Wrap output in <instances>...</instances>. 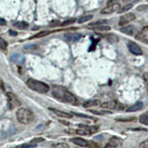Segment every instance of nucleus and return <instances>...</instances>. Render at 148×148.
I'll return each mask as SVG.
<instances>
[{
	"instance_id": "nucleus-38",
	"label": "nucleus",
	"mask_w": 148,
	"mask_h": 148,
	"mask_svg": "<svg viewBox=\"0 0 148 148\" xmlns=\"http://www.w3.org/2000/svg\"><path fill=\"white\" fill-rule=\"evenodd\" d=\"M0 88L3 90H5V84H4L3 81H2V79H0Z\"/></svg>"
},
{
	"instance_id": "nucleus-15",
	"label": "nucleus",
	"mask_w": 148,
	"mask_h": 148,
	"mask_svg": "<svg viewBox=\"0 0 148 148\" xmlns=\"http://www.w3.org/2000/svg\"><path fill=\"white\" fill-rule=\"evenodd\" d=\"M100 104H101V101H100V100H98V99L90 100V101L84 102V104H83V106H84V108H92V107L98 106V105H99Z\"/></svg>"
},
{
	"instance_id": "nucleus-7",
	"label": "nucleus",
	"mask_w": 148,
	"mask_h": 148,
	"mask_svg": "<svg viewBox=\"0 0 148 148\" xmlns=\"http://www.w3.org/2000/svg\"><path fill=\"white\" fill-rule=\"evenodd\" d=\"M137 40L148 44V26L144 27L136 36Z\"/></svg>"
},
{
	"instance_id": "nucleus-40",
	"label": "nucleus",
	"mask_w": 148,
	"mask_h": 148,
	"mask_svg": "<svg viewBox=\"0 0 148 148\" xmlns=\"http://www.w3.org/2000/svg\"><path fill=\"white\" fill-rule=\"evenodd\" d=\"M144 79H145V80L146 82L148 81V73H145L144 74Z\"/></svg>"
},
{
	"instance_id": "nucleus-4",
	"label": "nucleus",
	"mask_w": 148,
	"mask_h": 148,
	"mask_svg": "<svg viewBox=\"0 0 148 148\" xmlns=\"http://www.w3.org/2000/svg\"><path fill=\"white\" fill-rule=\"evenodd\" d=\"M8 107L10 109H14L16 108H18L21 105L20 101L18 99L15 94L12 92H8Z\"/></svg>"
},
{
	"instance_id": "nucleus-18",
	"label": "nucleus",
	"mask_w": 148,
	"mask_h": 148,
	"mask_svg": "<svg viewBox=\"0 0 148 148\" xmlns=\"http://www.w3.org/2000/svg\"><path fill=\"white\" fill-rule=\"evenodd\" d=\"M94 31H98V32H104V31H109L110 30V27L108 25H99V26H96V27H90Z\"/></svg>"
},
{
	"instance_id": "nucleus-5",
	"label": "nucleus",
	"mask_w": 148,
	"mask_h": 148,
	"mask_svg": "<svg viewBox=\"0 0 148 148\" xmlns=\"http://www.w3.org/2000/svg\"><path fill=\"white\" fill-rule=\"evenodd\" d=\"M134 19H136V16L133 13H128V14H125L120 17L119 25V26H126L129 22H132Z\"/></svg>"
},
{
	"instance_id": "nucleus-13",
	"label": "nucleus",
	"mask_w": 148,
	"mask_h": 148,
	"mask_svg": "<svg viewBox=\"0 0 148 148\" xmlns=\"http://www.w3.org/2000/svg\"><path fill=\"white\" fill-rule=\"evenodd\" d=\"M51 111H53L54 113H55L56 116H59L61 118H64V119H71L72 118V115L70 114V113H65V112H63V111H61V110H56V109H52L51 108Z\"/></svg>"
},
{
	"instance_id": "nucleus-28",
	"label": "nucleus",
	"mask_w": 148,
	"mask_h": 148,
	"mask_svg": "<svg viewBox=\"0 0 148 148\" xmlns=\"http://www.w3.org/2000/svg\"><path fill=\"white\" fill-rule=\"evenodd\" d=\"M13 60L14 62H23L24 61V57L21 55H15L14 56H13Z\"/></svg>"
},
{
	"instance_id": "nucleus-25",
	"label": "nucleus",
	"mask_w": 148,
	"mask_h": 148,
	"mask_svg": "<svg viewBox=\"0 0 148 148\" xmlns=\"http://www.w3.org/2000/svg\"><path fill=\"white\" fill-rule=\"evenodd\" d=\"M108 21L107 20H104V19H102V20H99V21H96V22H92L89 25V26L90 27H96V26H99V25H103L104 24L107 23Z\"/></svg>"
},
{
	"instance_id": "nucleus-34",
	"label": "nucleus",
	"mask_w": 148,
	"mask_h": 148,
	"mask_svg": "<svg viewBox=\"0 0 148 148\" xmlns=\"http://www.w3.org/2000/svg\"><path fill=\"white\" fill-rule=\"evenodd\" d=\"M139 148H148V139L141 142L139 145Z\"/></svg>"
},
{
	"instance_id": "nucleus-22",
	"label": "nucleus",
	"mask_w": 148,
	"mask_h": 148,
	"mask_svg": "<svg viewBox=\"0 0 148 148\" xmlns=\"http://www.w3.org/2000/svg\"><path fill=\"white\" fill-rule=\"evenodd\" d=\"M51 33H52V31H50V30H43V31H41V32L38 33L36 35H34L32 37V39H39V38H42V37H45L46 36L49 35Z\"/></svg>"
},
{
	"instance_id": "nucleus-31",
	"label": "nucleus",
	"mask_w": 148,
	"mask_h": 148,
	"mask_svg": "<svg viewBox=\"0 0 148 148\" xmlns=\"http://www.w3.org/2000/svg\"><path fill=\"white\" fill-rule=\"evenodd\" d=\"M7 47V42H5L2 37H0V48L5 49Z\"/></svg>"
},
{
	"instance_id": "nucleus-3",
	"label": "nucleus",
	"mask_w": 148,
	"mask_h": 148,
	"mask_svg": "<svg viewBox=\"0 0 148 148\" xmlns=\"http://www.w3.org/2000/svg\"><path fill=\"white\" fill-rule=\"evenodd\" d=\"M27 86L32 90L39 93H46L50 90V87L46 83L37 81L34 79H29L27 81Z\"/></svg>"
},
{
	"instance_id": "nucleus-36",
	"label": "nucleus",
	"mask_w": 148,
	"mask_h": 148,
	"mask_svg": "<svg viewBox=\"0 0 148 148\" xmlns=\"http://www.w3.org/2000/svg\"><path fill=\"white\" fill-rule=\"evenodd\" d=\"M119 0H109L108 2V5H115V4H118V2Z\"/></svg>"
},
{
	"instance_id": "nucleus-27",
	"label": "nucleus",
	"mask_w": 148,
	"mask_h": 148,
	"mask_svg": "<svg viewBox=\"0 0 148 148\" xmlns=\"http://www.w3.org/2000/svg\"><path fill=\"white\" fill-rule=\"evenodd\" d=\"M76 22V18H69V19H67L64 22H63L61 24V26H67L69 25H71V24L74 23Z\"/></svg>"
},
{
	"instance_id": "nucleus-37",
	"label": "nucleus",
	"mask_w": 148,
	"mask_h": 148,
	"mask_svg": "<svg viewBox=\"0 0 148 148\" xmlns=\"http://www.w3.org/2000/svg\"><path fill=\"white\" fill-rule=\"evenodd\" d=\"M6 24H7V22H6V21H5L4 18H0V25L5 26Z\"/></svg>"
},
{
	"instance_id": "nucleus-39",
	"label": "nucleus",
	"mask_w": 148,
	"mask_h": 148,
	"mask_svg": "<svg viewBox=\"0 0 148 148\" xmlns=\"http://www.w3.org/2000/svg\"><path fill=\"white\" fill-rule=\"evenodd\" d=\"M104 148H117V147H116L113 146V145H111V144L108 143V145H106L105 146H104Z\"/></svg>"
},
{
	"instance_id": "nucleus-20",
	"label": "nucleus",
	"mask_w": 148,
	"mask_h": 148,
	"mask_svg": "<svg viewBox=\"0 0 148 148\" xmlns=\"http://www.w3.org/2000/svg\"><path fill=\"white\" fill-rule=\"evenodd\" d=\"M14 26L19 30H25L28 27L29 25L25 22H16L14 24Z\"/></svg>"
},
{
	"instance_id": "nucleus-12",
	"label": "nucleus",
	"mask_w": 148,
	"mask_h": 148,
	"mask_svg": "<svg viewBox=\"0 0 148 148\" xmlns=\"http://www.w3.org/2000/svg\"><path fill=\"white\" fill-rule=\"evenodd\" d=\"M117 101H115V100H112V101H105V102H103L101 104V107L104 109H110L113 110L116 109L117 108Z\"/></svg>"
},
{
	"instance_id": "nucleus-16",
	"label": "nucleus",
	"mask_w": 148,
	"mask_h": 148,
	"mask_svg": "<svg viewBox=\"0 0 148 148\" xmlns=\"http://www.w3.org/2000/svg\"><path fill=\"white\" fill-rule=\"evenodd\" d=\"M79 127L82 129H84L88 132L90 134L96 133L98 130V127L96 126H88V125H79Z\"/></svg>"
},
{
	"instance_id": "nucleus-6",
	"label": "nucleus",
	"mask_w": 148,
	"mask_h": 148,
	"mask_svg": "<svg viewBox=\"0 0 148 148\" xmlns=\"http://www.w3.org/2000/svg\"><path fill=\"white\" fill-rule=\"evenodd\" d=\"M127 47L129 49V51L136 56H141L143 53V51H142L141 47L136 43H135L133 42H128Z\"/></svg>"
},
{
	"instance_id": "nucleus-2",
	"label": "nucleus",
	"mask_w": 148,
	"mask_h": 148,
	"mask_svg": "<svg viewBox=\"0 0 148 148\" xmlns=\"http://www.w3.org/2000/svg\"><path fill=\"white\" fill-rule=\"evenodd\" d=\"M16 118L18 122L23 125H27L32 122L34 119V115L30 110L27 108H19L16 112Z\"/></svg>"
},
{
	"instance_id": "nucleus-9",
	"label": "nucleus",
	"mask_w": 148,
	"mask_h": 148,
	"mask_svg": "<svg viewBox=\"0 0 148 148\" xmlns=\"http://www.w3.org/2000/svg\"><path fill=\"white\" fill-rule=\"evenodd\" d=\"M71 142H73L75 145L78 146L82 147H87L89 146V142L87 140L84 139L82 138H73L71 140Z\"/></svg>"
},
{
	"instance_id": "nucleus-29",
	"label": "nucleus",
	"mask_w": 148,
	"mask_h": 148,
	"mask_svg": "<svg viewBox=\"0 0 148 148\" xmlns=\"http://www.w3.org/2000/svg\"><path fill=\"white\" fill-rule=\"evenodd\" d=\"M53 148H69V145L66 143H57L53 145Z\"/></svg>"
},
{
	"instance_id": "nucleus-33",
	"label": "nucleus",
	"mask_w": 148,
	"mask_h": 148,
	"mask_svg": "<svg viewBox=\"0 0 148 148\" xmlns=\"http://www.w3.org/2000/svg\"><path fill=\"white\" fill-rule=\"evenodd\" d=\"M148 9V5H140L137 8V10L138 11H142V10H145Z\"/></svg>"
},
{
	"instance_id": "nucleus-10",
	"label": "nucleus",
	"mask_w": 148,
	"mask_h": 148,
	"mask_svg": "<svg viewBox=\"0 0 148 148\" xmlns=\"http://www.w3.org/2000/svg\"><path fill=\"white\" fill-rule=\"evenodd\" d=\"M64 37L70 42H78L79 39L82 38V34H76V33H73V34H67L64 35Z\"/></svg>"
},
{
	"instance_id": "nucleus-30",
	"label": "nucleus",
	"mask_w": 148,
	"mask_h": 148,
	"mask_svg": "<svg viewBox=\"0 0 148 148\" xmlns=\"http://www.w3.org/2000/svg\"><path fill=\"white\" fill-rule=\"evenodd\" d=\"M76 133L79 135H81V136H87V135H90V133H88L87 130H85L84 129H82V128H80L79 130H76Z\"/></svg>"
},
{
	"instance_id": "nucleus-41",
	"label": "nucleus",
	"mask_w": 148,
	"mask_h": 148,
	"mask_svg": "<svg viewBox=\"0 0 148 148\" xmlns=\"http://www.w3.org/2000/svg\"><path fill=\"white\" fill-rule=\"evenodd\" d=\"M9 33H10V35H14V36H16L17 34L16 32H14L13 30H9Z\"/></svg>"
},
{
	"instance_id": "nucleus-23",
	"label": "nucleus",
	"mask_w": 148,
	"mask_h": 148,
	"mask_svg": "<svg viewBox=\"0 0 148 148\" xmlns=\"http://www.w3.org/2000/svg\"><path fill=\"white\" fill-rule=\"evenodd\" d=\"M132 8H133V5H132V4H127V5L120 8L119 10H118V14H122V13H125V12L128 11V10H130Z\"/></svg>"
},
{
	"instance_id": "nucleus-8",
	"label": "nucleus",
	"mask_w": 148,
	"mask_h": 148,
	"mask_svg": "<svg viewBox=\"0 0 148 148\" xmlns=\"http://www.w3.org/2000/svg\"><path fill=\"white\" fill-rule=\"evenodd\" d=\"M121 8L120 4H115V5H108L106 8H104V9L101 10V14H110L115 11H118Z\"/></svg>"
},
{
	"instance_id": "nucleus-14",
	"label": "nucleus",
	"mask_w": 148,
	"mask_h": 148,
	"mask_svg": "<svg viewBox=\"0 0 148 148\" xmlns=\"http://www.w3.org/2000/svg\"><path fill=\"white\" fill-rule=\"evenodd\" d=\"M121 31L123 34H127V35L132 36L133 35L135 31V28L133 25H126L124 26L121 28Z\"/></svg>"
},
{
	"instance_id": "nucleus-42",
	"label": "nucleus",
	"mask_w": 148,
	"mask_h": 148,
	"mask_svg": "<svg viewBox=\"0 0 148 148\" xmlns=\"http://www.w3.org/2000/svg\"><path fill=\"white\" fill-rule=\"evenodd\" d=\"M147 82V91H148V81Z\"/></svg>"
},
{
	"instance_id": "nucleus-43",
	"label": "nucleus",
	"mask_w": 148,
	"mask_h": 148,
	"mask_svg": "<svg viewBox=\"0 0 148 148\" xmlns=\"http://www.w3.org/2000/svg\"><path fill=\"white\" fill-rule=\"evenodd\" d=\"M147 1H148V0H147Z\"/></svg>"
},
{
	"instance_id": "nucleus-19",
	"label": "nucleus",
	"mask_w": 148,
	"mask_h": 148,
	"mask_svg": "<svg viewBox=\"0 0 148 148\" xmlns=\"http://www.w3.org/2000/svg\"><path fill=\"white\" fill-rule=\"evenodd\" d=\"M122 139L120 138H119V137H116V136H114V137H112V138H110V144H111V145H113V146H115L116 147H117L119 146H121V145H122Z\"/></svg>"
},
{
	"instance_id": "nucleus-26",
	"label": "nucleus",
	"mask_w": 148,
	"mask_h": 148,
	"mask_svg": "<svg viewBox=\"0 0 148 148\" xmlns=\"http://www.w3.org/2000/svg\"><path fill=\"white\" fill-rule=\"evenodd\" d=\"M136 119L135 117H128V118H118L116 120L117 121H121V122H130V121H133Z\"/></svg>"
},
{
	"instance_id": "nucleus-35",
	"label": "nucleus",
	"mask_w": 148,
	"mask_h": 148,
	"mask_svg": "<svg viewBox=\"0 0 148 148\" xmlns=\"http://www.w3.org/2000/svg\"><path fill=\"white\" fill-rule=\"evenodd\" d=\"M44 138H34L32 141H31V143L32 144H37L39 143V142H42V141H44Z\"/></svg>"
},
{
	"instance_id": "nucleus-21",
	"label": "nucleus",
	"mask_w": 148,
	"mask_h": 148,
	"mask_svg": "<svg viewBox=\"0 0 148 148\" xmlns=\"http://www.w3.org/2000/svg\"><path fill=\"white\" fill-rule=\"evenodd\" d=\"M139 121L142 125L148 126V111L142 113L139 116Z\"/></svg>"
},
{
	"instance_id": "nucleus-24",
	"label": "nucleus",
	"mask_w": 148,
	"mask_h": 148,
	"mask_svg": "<svg viewBox=\"0 0 148 148\" xmlns=\"http://www.w3.org/2000/svg\"><path fill=\"white\" fill-rule=\"evenodd\" d=\"M92 18V15H87L81 17V18H79V20H78V23L79 24H82V23H84L86 22H88Z\"/></svg>"
},
{
	"instance_id": "nucleus-32",
	"label": "nucleus",
	"mask_w": 148,
	"mask_h": 148,
	"mask_svg": "<svg viewBox=\"0 0 148 148\" xmlns=\"http://www.w3.org/2000/svg\"><path fill=\"white\" fill-rule=\"evenodd\" d=\"M91 113H94V114L96 115H104V114H109L110 113V112H108V111H96V110H89Z\"/></svg>"
},
{
	"instance_id": "nucleus-1",
	"label": "nucleus",
	"mask_w": 148,
	"mask_h": 148,
	"mask_svg": "<svg viewBox=\"0 0 148 148\" xmlns=\"http://www.w3.org/2000/svg\"><path fill=\"white\" fill-rule=\"evenodd\" d=\"M53 95L59 101L69 104H76V99L67 88L59 85H53L52 89Z\"/></svg>"
},
{
	"instance_id": "nucleus-17",
	"label": "nucleus",
	"mask_w": 148,
	"mask_h": 148,
	"mask_svg": "<svg viewBox=\"0 0 148 148\" xmlns=\"http://www.w3.org/2000/svg\"><path fill=\"white\" fill-rule=\"evenodd\" d=\"M107 40L111 43V44H114V43H117L119 42V37L114 34H108L105 36Z\"/></svg>"
},
{
	"instance_id": "nucleus-11",
	"label": "nucleus",
	"mask_w": 148,
	"mask_h": 148,
	"mask_svg": "<svg viewBox=\"0 0 148 148\" xmlns=\"http://www.w3.org/2000/svg\"><path fill=\"white\" fill-rule=\"evenodd\" d=\"M142 108H143V103L141 102V101H138L136 104H133L132 106L129 107L126 111L127 113H133V112H136V111L140 110L142 109Z\"/></svg>"
}]
</instances>
